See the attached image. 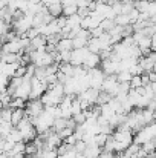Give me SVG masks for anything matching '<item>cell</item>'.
I'll list each match as a JSON object with an SVG mask.
<instances>
[{
	"label": "cell",
	"mask_w": 156,
	"mask_h": 158,
	"mask_svg": "<svg viewBox=\"0 0 156 158\" xmlns=\"http://www.w3.org/2000/svg\"><path fill=\"white\" fill-rule=\"evenodd\" d=\"M113 140V154L124 152L132 143H133V132H130L126 127H116L115 134L112 135Z\"/></svg>",
	"instance_id": "1"
},
{
	"label": "cell",
	"mask_w": 156,
	"mask_h": 158,
	"mask_svg": "<svg viewBox=\"0 0 156 158\" xmlns=\"http://www.w3.org/2000/svg\"><path fill=\"white\" fill-rule=\"evenodd\" d=\"M64 97V88L61 83H54L51 86H48V89L45 91V94L40 97V102L45 107H49V106H58L61 98Z\"/></svg>",
	"instance_id": "2"
},
{
	"label": "cell",
	"mask_w": 156,
	"mask_h": 158,
	"mask_svg": "<svg viewBox=\"0 0 156 158\" xmlns=\"http://www.w3.org/2000/svg\"><path fill=\"white\" fill-rule=\"evenodd\" d=\"M155 137H156V124L150 123V124L141 127L136 134H133V143L141 146V144H144L146 141H149V140H152Z\"/></svg>",
	"instance_id": "3"
},
{
	"label": "cell",
	"mask_w": 156,
	"mask_h": 158,
	"mask_svg": "<svg viewBox=\"0 0 156 158\" xmlns=\"http://www.w3.org/2000/svg\"><path fill=\"white\" fill-rule=\"evenodd\" d=\"M14 127L22 134L23 141H34L35 137H37V132H35V129H34V126H32V123H31V120L28 117H23L22 121L17 126H14Z\"/></svg>",
	"instance_id": "4"
},
{
	"label": "cell",
	"mask_w": 156,
	"mask_h": 158,
	"mask_svg": "<svg viewBox=\"0 0 156 158\" xmlns=\"http://www.w3.org/2000/svg\"><path fill=\"white\" fill-rule=\"evenodd\" d=\"M32 14H29V12H25V14H22L20 17H17L15 19V22H14V32L17 34V35H25L31 28H32Z\"/></svg>",
	"instance_id": "5"
},
{
	"label": "cell",
	"mask_w": 156,
	"mask_h": 158,
	"mask_svg": "<svg viewBox=\"0 0 156 158\" xmlns=\"http://www.w3.org/2000/svg\"><path fill=\"white\" fill-rule=\"evenodd\" d=\"M48 89V85L37 78V77H32L31 78V92H29V98L28 100H40V97L45 94V91Z\"/></svg>",
	"instance_id": "6"
},
{
	"label": "cell",
	"mask_w": 156,
	"mask_h": 158,
	"mask_svg": "<svg viewBox=\"0 0 156 158\" xmlns=\"http://www.w3.org/2000/svg\"><path fill=\"white\" fill-rule=\"evenodd\" d=\"M29 92H31V78L28 77H23L22 83L12 91L11 97L12 98H22V100H28L29 98Z\"/></svg>",
	"instance_id": "7"
},
{
	"label": "cell",
	"mask_w": 156,
	"mask_h": 158,
	"mask_svg": "<svg viewBox=\"0 0 156 158\" xmlns=\"http://www.w3.org/2000/svg\"><path fill=\"white\" fill-rule=\"evenodd\" d=\"M43 109H45V106L42 105V102L40 100H31V102H28L26 105H25V117H28L31 121L34 120V118H37L42 112H43Z\"/></svg>",
	"instance_id": "8"
},
{
	"label": "cell",
	"mask_w": 156,
	"mask_h": 158,
	"mask_svg": "<svg viewBox=\"0 0 156 158\" xmlns=\"http://www.w3.org/2000/svg\"><path fill=\"white\" fill-rule=\"evenodd\" d=\"M104 77H106V75L103 74V71H101L100 68H95V69H89V71H87L89 88L100 91V89H101V85H103Z\"/></svg>",
	"instance_id": "9"
},
{
	"label": "cell",
	"mask_w": 156,
	"mask_h": 158,
	"mask_svg": "<svg viewBox=\"0 0 156 158\" xmlns=\"http://www.w3.org/2000/svg\"><path fill=\"white\" fill-rule=\"evenodd\" d=\"M0 52L2 54H18V55H22V54L25 52V49L22 46V39L20 37H15L14 40H9V42L3 43Z\"/></svg>",
	"instance_id": "10"
},
{
	"label": "cell",
	"mask_w": 156,
	"mask_h": 158,
	"mask_svg": "<svg viewBox=\"0 0 156 158\" xmlns=\"http://www.w3.org/2000/svg\"><path fill=\"white\" fill-rule=\"evenodd\" d=\"M118 80H116V77L115 75H107V77H104L103 80V85H101V92H106L107 95H110V97H115L116 95V91H118Z\"/></svg>",
	"instance_id": "11"
},
{
	"label": "cell",
	"mask_w": 156,
	"mask_h": 158,
	"mask_svg": "<svg viewBox=\"0 0 156 158\" xmlns=\"http://www.w3.org/2000/svg\"><path fill=\"white\" fill-rule=\"evenodd\" d=\"M138 64H139V68L142 69L144 74L155 71V64H156L155 52H149L147 55H141V57L138 58Z\"/></svg>",
	"instance_id": "12"
},
{
	"label": "cell",
	"mask_w": 156,
	"mask_h": 158,
	"mask_svg": "<svg viewBox=\"0 0 156 158\" xmlns=\"http://www.w3.org/2000/svg\"><path fill=\"white\" fill-rule=\"evenodd\" d=\"M89 55V49L84 46V48H80V49H72L70 51V58H69V64L70 66H83L86 57Z\"/></svg>",
	"instance_id": "13"
},
{
	"label": "cell",
	"mask_w": 156,
	"mask_h": 158,
	"mask_svg": "<svg viewBox=\"0 0 156 158\" xmlns=\"http://www.w3.org/2000/svg\"><path fill=\"white\" fill-rule=\"evenodd\" d=\"M118 63H119V58L112 54L107 60L101 61V64H103V68H101L103 74L106 77H107V75H115V74L118 72Z\"/></svg>",
	"instance_id": "14"
},
{
	"label": "cell",
	"mask_w": 156,
	"mask_h": 158,
	"mask_svg": "<svg viewBox=\"0 0 156 158\" xmlns=\"http://www.w3.org/2000/svg\"><path fill=\"white\" fill-rule=\"evenodd\" d=\"M98 94H100V91L89 88V89L83 91L81 94H78L77 97H78L80 100H84V102H86L89 106H95V103H97V98H98Z\"/></svg>",
	"instance_id": "15"
},
{
	"label": "cell",
	"mask_w": 156,
	"mask_h": 158,
	"mask_svg": "<svg viewBox=\"0 0 156 158\" xmlns=\"http://www.w3.org/2000/svg\"><path fill=\"white\" fill-rule=\"evenodd\" d=\"M61 143H63V140H61V138L58 137V134H55L54 131L49 132V134L45 137V148H46V149H54V151H55Z\"/></svg>",
	"instance_id": "16"
},
{
	"label": "cell",
	"mask_w": 156,
	"mask_h": 158,
	"mask_svg": "<svg viewBox=\"0 0 156 158\" xmlns=\"http://www.w3.org/2000/svg\"><path fill=\"white\" fill-rule=\"evenodd\" d=\"M98 64H101V58H100V55H98V54L89 52V55L86 57V60H84V63H83V68H84L86 71H89V69H95V68H98Z\"/></svg>",
	"instance_id": "17"
},
{
	"label": "cell",
	"mask_w": 156,
	"mask_h": 158,
	"mask_svg": "<svg viewBox=\"0 0 156 158\" xmlns=\"http://www.w3.org/2000/svg\"><path fill=\"white\" fill-rule=\"evenodd\" d=\"M46 48V39L42 35H37L34 39L29 40V52L31 51H37V49H45Z\"/></svg>",
	"instance_id": "18"
},
{
	"label": "cell",
	"mask_w": 156,
	"mask_h": 158,
	"mask_svg": "<svg viewBox=\"0 0 156 158\" xmlns=\"http://www.w3.org/2000/svg\"><path fill=\"white\" fill-rule=\"evenodd\" d=\"M57 52H66V51H72V40L70 39H66V37H61L55 46Z\"/></svg>",
	"instance_id": "19"
},
{
	"label": "cell",
	"mask_w": 156,
	"mask_h": 158,
	"mask_svg": "<svg viewBox=\"0 0 156 158\" xmlns=\"http://www.w3.org/2000/svg\"><path fill=\"white\" fill-rule=\"evenodd\" d=\"M23 117H25V110L23 109H12L11 110V124L12 126H17L22 121Z\"/></svg>",
	"instance_id": "20"
},
{
	"label": "cell",
	"mask_w": 156,
	"mask_h": 158,
	"mask_svg": "<svg viewBox=\"0 0 156 158\" xmlns=\"http://www.w3.org/2000/svg\"><path fill=\"white\" fill-rule=\"evenodd\" d=\"M46 11H48L49 15H52L54 19H57V17L61 15L63 6H61V3H52V5H49V6H46Z\"/></svg>",
	"instance_id": "21"
},
{
	"label": "cell",
	"mask_w": 156,
	"mask_h": 158,
	"mask_svg": "<svg viewBox=\"0 0 156 158\" xmlns=\"http://www.w3.org/2000/svg\"><path fill=\"white\" fill-rule=\"evenodd\" d=\"M100 154H101V148L98 146H87L86 151L83 152V155L86 158H98Z\"/></svg>",
	"instance_id": "22"
},
{
	"label": "cell",
	"mask_w": 156,
	"mask_h": 158,
	"mask_svg": "<svg viewBox=\"0 0 156 158\" xmlns=\"http://www.w3.org/2000/svg\"><path fill=\"white\" fill-rule=\"evenodd\" d=\"M20 57L18 54H2V63L5 64H12V63H18L20 61Z\"/></svg>",
	"instance_id": "23"
},
{
	"label": "cell",
	"mask_w": 156,
	"mask_h": 158,
	"mask_svg": "<svg viewBox=\"0 0 156 158\" xmlns=\"http://www.w3.org/2000/svg\"><path fill=\"white\" fill-rule=\"evenodd\" d=\"M6 140H9V141H12V143H20V141H23L22 134H20L15 127H12V129L9 131V134L6 135Z\"/></svg>",
	"instance_id": "24"
},
{
	"label": "cell",
	"mask_w": 156,
	"mask_h": 158,
	"mask_svg": "<svg viewBox=\"0 0 156 158\" xmlns=\"http://www.w3.org/2000/svg\"><path fill=\"white\" fill-rule=\"evenodd\" d=\"M25 143L23 141H20V143H14V146H12V149H11V152L8 154L9 157H15V155H18V154H25Z\"/></svg>",
	"instance_id": "25"
},
{
	"label": "cell",
	"mask_w": 156,
	"mask_h": 158,
	"mask_svg": "<svg viewBox=\"0 0 156 158\" xmlns=\"http://www.w3.org/2000/svg\"><path fill=\"white\" fill-rule=\"evenodd\" d=\"M113 22H115L116 26H127V25H130L129 15H124V14H118V15L113 19Z\"/></svg>",
	"instance_id": "26"
},
{
	"label": "cell",
	"mask_w": 156,
	"mask_h": 158,
	"mask_svg": "<svg viewBox=\"0 0 156 158\" xmlns=\"http://www.w3.org/2000/svg\"><path fill=\"white\" fill-rule=\"evenodd\" d=\"M115 77H116L118 83H129L130 78H132V75L129 74V71H119V72L115 74Z\"/></svg>",
	"instance_id": "27"
},
{
	"label": "cell",
	"mask_w": 156,
	"mask_h": 158,
	"mask_svg": "<svg viewBox=\"0 0 156 158\" xmlns=\"http://www.w3.org/2000/svg\"><path fill=\"white\" fill-rule=\"evenodd\" d=\"M14 126L11 123H6V121H0V138H6V135L9 134V131L12 129Z\"/></svg>",
	"instance_id": "28"
},
{
	"label": "cell",
	"mask_w": 156,
	"mask_h": 158,
	"mask_svg": "<svg viewBox=\"0 0 156 158\" xmlns=\"http://www.w3.org/2000/svg\"><path fill=\"white\" fill-rule=\"evenodd\" d=\"M113 26H115V22L110 20V19H104V20H101V23H100V28L103 29V32H110L113 29Z\"/></svg>",
	"instance_id": "29"
},
{
	"label": "cell",
	"mask_w": 156,
	"mask_h": 158,
	"mask_svg": "<svg viewBox=\"0 0 156 158\" xmlns=\"http://www.w3.org/2000/svg\"><path fill=\"white\" fill-rule=\"evenodd\" d=\"M77 11H78V8L75 6V3H72V5H66V6H63V11H61V14H63L64 17H69V15H74V14H77Z\"/></svg>",
	"instance_id": "30"
},
{
	"label": "cell",
	"mask_w": 156,
	"mask_h": 158,
	"mask_svg": "<svg viewBox=\"0 0 156 158\" xmlns=\"http://www.w3.org/2000/svg\"><path fill=\"white\" fill-rule=\"evenodd\" d=\"M155 146H156V140L155 138H152V140L146 141L144 144H141V149H142L146 154H150V152H153V151H155Z\"/></svg>",
	"instance_id": "31"
},
{
	"label": "cell",
	"mask_w": 156,
	"mask_h": 158,
	"mask_svg": "<svg viewBox=\"0 0 156 158\" xmlns=\"http://www.w3.org/2000/svg\"><path fill=\"white\" fill-rule=\"evenodd\" d=\"M129 86L130 89H138V88H142V81H141V75H133L129 81Z\"/></svg>",
	"instance_id": "32"
},
{
	"label": "cell",
	"mask_w": 156,
	"mask_h": 158,
	"mask_svg": "<svg viewBox=\"0 0 156 158\" xmlns=\"http://www.w3.org/2000/svg\"><path fill=\"white\" fill-rule=\"evenodd\" d=\"M25 105H26V102L22 98H11V102H9L11 109H25Z\"/></svg>",
	"instance_id": "33"
},
{
	"label": "cell",
	"mask_w": 156,
	"mask_h": 158,
	"mask_svg": "<svg viewBox=\"0 0 156 158\" xmlns=\"http://www.w3.org/2000/svg\"><path fill=\"white\" fill-rule=\"evenodd\" d=\"M70 112H72V117L83 112V110H81V105H80V100H78L77 97H75V98L72 100V103H70Z\"/></svg>",
	"instance_id": "34"
},
{
	"label": "cell",
	"mask_w": 156,
	"mask_h": 158,
	"mask_svg": "<svg viewBox=\"0 0 156 158\" xmlns=\"http://www.w3.org/2000/svg\"><path fill=\"white\" fill-rule=\"evenodd\" d=\"M110 98H112L110 95H107L106 92H101V91H100V94H98V98H97V103H95V105L97 106H103V105H106Z\"/></svg>",
	"instance_id": "35"
},
{
	"label": "cell",
	"mask_w": 156,
	"mask_h": 158,
	"mask_svg": "<svg viewBox=\"0 0 156 158\" xmlns=\"http://www.w3.org/2000/svg\"><path fill=\"white\" fill-rule=\"evenodd\" d=\"M72 148H74V151L80 155V154H83V152L86 151V148H87V146L84 144V141H83V140H78V141H77V143H75Z\"/></svg>",
	"instance_id": "36"
},
{
	"label": "cell",
	"mask_w": 156,
	"mask_h": 158,
	"mask_svg": "<svg viewBox=\"0 0 156 158\" xmlns=\"http://www.w3.org/2000/svg\"><path fill=\"white\" fill-rule=\"evenodd\" d=\"M55 134H58V137H60L61 140H64V138H67L69 135L74 134V127H64V129H61L60 132H55Z\"/></svg>",
	"instance_id": "37"
},
{
	"label": "cell",
	"mask_w": 156,
	"mask_h": 158,
	"mask_svg": "<svg viewBox=\"0 0 156 158\" xmlns=\"http://www.w3.org/2000/svg\"><path fill=\"white\" fill-rule=\"evenodd\" d=\"M72 149V146H69V144H66V143H61L57 149H55V152H57V155H64L67 151H70Z\"/></svg>",
	"instance_id": "38"
},
{
	"label": "cell",
	"mask_w": 156,
	"mask_h": 158,
	"mask_svg": "<svg viewBox=\"0 0 156 158\" xmlns=\"http://www.w3.org/2000/svg\"><path fill=\"white\" fill-rule=\"evenodd\" d=\"M72 120H74V123L78 126V124H83V123L86 121V117H84V114L81 112V114H77V115H74V117H72Z\"/></svg>",
	"instance_id": "39"
},
{
	"label": "cell",
	"mask_w": 156,
	"mask_h": 158,
	"mask_svg": "<svg viewBox=\"0 0 156 158\" xmlns=\"http://www.w3.org/2000/svg\"><path fill=\"white\" fill-rule=\"evenodd\" d=\"M75 6L78 9H86L89 6V0H75Z\"/></svg>",
	"instance_id": "40"
},
{
	"label": "cell",
	"mask_w": 156,
	"mask_h": 158,
	"mask_svg": "<svg viewBox=\"0 0 156 158\" xmlns=\"http://www.w3.org/2000/svg\"><path fill=\"white\" fill-rule=\"evenodd\" d=\"M98 158H113V152H106V151L101 149V154H100Z\"/></svg>",
	"instance_id": "41"
},
{
	"label": "cell",
	"mask_w": 156,
	"mask_h": 158,
	"mask_svg": "<svg viewBox=\"0 0 156 158\" xmlns=\"http://www.w3.org/2000/svg\"><path fill=\"white\" fill-rule=\"evenodd\" d=\"M147 78H149V81H150V83H155V81H156L155 71H152V72H147Z\"/></svg>",
	"instance_id": "42"
},
{
	"label": "cell",
	"mask_w": 156,
	"mask_h": 158,
	"mask_svg": "<svg viewBox=\"0 0 156 158\" xmlns=\"http://www.w3.org/2000/svg\"><path fill=\"white\" fill-rule=\"evenodd\" d=\"M3 154V138H0V155Z\"/></svg>",
	"instance_id": "43"
},
{
	"label": "cell",
	"mask_w": 156,
	"mask_h": 158,
	"mask_svg": "<svg viewBox=\"0 0 156 158\" xmlns=\"http://www.w3.org/2000/svg\"><path fill=\"white\" fill-rule=\"evenodd\" d=\"M3 2H5V3H8V2H11V0H3Z\"/></svg>",
	"instance_id": "44"
}]
</instances>
